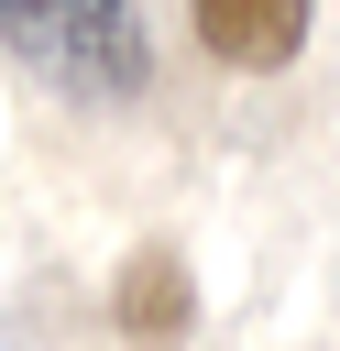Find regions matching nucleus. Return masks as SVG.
Masks as SVG:
<instances>
[{
  "label": "nucleus",
  "mask_w": 340,
  "mask_h": 351,
  "mask_svg": "<svg viewBox=\"0 0 340 351\" xmlns=\"http://www.w3.org/2000/svg\"><path fill=\"white\" fill-rule=\"evenodd\" d=\"M0 44L33 77H55L66 99H132L154 77V44H143L132 0H0Z\"/></svg>",
  "instance_id": "1"
},
{
  "label": "nucleus",
  "mask_w": 340,
  "mask_h": 351,
  "mask_svg": "<svg viewBox=\"0 0 340 351\" xmlns=\"http://www.w3.org/2000/svg\"><path fill=\"white\" fill-rule=\"evenodd\" d=\"M186 11H197V44L241 77H274L307 44V0H186Z\"/></svg>",
  "instance_id": "2"
},
{
  "label": "nucleus",
  "mask_w": 340,
  "mask_h": 351,
  "mask_svg": "<svg viewBox=\"0 0 340 351\" xmlns=\"http://www.w3.org/2000/svg\"><path fill=\"white\" fill-rule=\"evenodd\" d=\"M110 307H121V340H154V351H165V340H186V318H197V296H186V263H175V252H132Z\"/></svg>",
  "instance_id": "3"
}]
</instances>
